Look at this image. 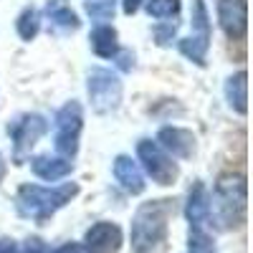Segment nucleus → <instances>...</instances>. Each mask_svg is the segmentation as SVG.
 Segmentation results:
<instances>
[{
  "label": "nucleus",
  "mask_w": 253,
  "mask_h": 253,
  "mask_svg": "<svg viewBox=\"0 0 253 253\" xmlns=\"http://www.w3.org/2000/svg\"><path fill=\"white\" fill-rule=\"evenodd\" d=\"M172 215L175 205L167 198L142 203L132 218V253H165Z\"/></svg>",
  "instance_id": "1"
},
{
  "label": "nucleus",
  "mask_w": 253,
  "mask_h": 253,
  "mask_svg": "<svg viewBox=\"0 0 253 253\" xmlns=\"http://www.w3.org/2000/svg\"><path fill=\"white\" fill-rule=\"evenodd\" d=\"M246 177L243 175H220L213 195H208V223L218 230H233L246 220Z\"/></svg>",
  "instance_id": "2"
},
{
  "label": "nucleus",
  "mask_w": 253,
  "mask_h": 253,
  "mask_svg": "<svg viewBox=\"0 0 253 253\" xmlns=\"http://www.w3.org/2000/svg\"><path fill=\"white\" fill-rule=\"evenodd\" d=\"M79 195V185L76 182H63L58 187H38V185H23L15 195V208L18 213L36 220V223H46L53 218L63 205H69Z\"/></svg>",
  "instance_id": "3"
},
{
  "label": "nucleus",
  "mask_w": 253,
  "mask_h": 253,
  "mask_svg": "<svg viewBox=\"0 0 253 253\" xmlns=\"http://www.w3.org/2000/svg\"><path fill=\"white\" fill-rule=\"evenodd\" d=\"M91 109L96 114H109L122 104V79L109 69H91L86 79Z\"/></svg>",
  "instance_id": "4"
},
{
  "label": "nucleus",
  "mask_w": 253,
  "mask_h": 253,
  "mask_svg": "<svg viewBox=\"0 0 253 253\" xmlns=\"http://www.w3.org/2000/svg\"><path fill=\"white\" fill-rule=\"evenodd\" d=\"M137 155H139V162H142V167H144V172L150 175L157 185L167 187V185H172V182L177 180L180 170H177L175 160L167 155L157 142L142 139V142L137 144Z\"/></svg>",
  "instance_id": "5"
},
{
  "label": "nucleus",
  "mask_w": 253,
  "mask_h": 253,
  "mask_svg": "<svg viewBox=\"0 0 253 253\" xmlns=\"http://www.w3.org/2000/svg\"><path fill=\"white\" fill-rule=\"evenodd\" d=\"M84 126V112L79 101H66L56 112V150L63 157H74L79 150V134Z\"/></svg>",
  "instance_id": "6"
},
{
  "label": "nucleus",
  "mask_w": 253,
  "mask_h": 253,
  "mask_svg": "<svg viewBox=\"0 0 253 253\" xmlns=\"http://www.w3.org/2000/svg\"><path fill=\"white\" fill-rule=\"evenodd\" d=\"M210 48V23H208V10L203 5V0L193 3V36H187L180 41V51L195 61L198 66H205V56Z\"/></svg>",
  "instance_id": "7"
},
{
  "label": "nucleus",
  "mask_w": 253,
  "mask_h": 253,
  "mask_svg": "<svg viewBox=\"0 0 253 253\" xmlns=\"http://www.w3.org/2000/svg\"><path fill=\"white\" fill-rule=\"evenodd\" d=\"M48 132V122L41 114H20L8 124V134L15 147V157L20 160L26 152H31V147Z\"/></svg>",
  "instance_id": "8"
},
{
  "label": "nucleus",
  "mask_w": 253,
  "mask_h": 253,
  "mask_svg": "<svg viewBox=\"0 0 253 253\" xmlns=\"http://www.w3.org/2000/svg\"><path fill=\"white\" fill-rule=\"evenodd\" d=\"M122 248V228L117 223L101 220L94 223L84 236V251L86 253H119Z\"/></svg>",
  "instance_id": "9"
},
{
  "label": "nucleus",
  "mask_w": 253,
  "mask_h": 253,
  "mask_svg": "<svg viewBox=\"0 0 253 253\" xmlns=\"http://www.w3.org/2000/svg\"><path fill=\"white\" fill-rule=\"evenodd\" d=\"M218 23L228 38H243L248 28V5L246 0H218Z\"/></svg>",
  "instance_id": "10"
},
{
  "label": "nucleus",
  "mask_w": 253,
  "mask_h": 253,
  "mask_svg": "<svg viewBox=\"0 0 253 253\" xmlns=\"http://www.w3.org/2000/svg\"><path fill=\"white\" fill-rule=\"evenodd\" d=\"M157 144L165 152H170L172 157L187 160L195 152V137L190 129H182V126H162L157 134Z\"/></svg>",
  "instance_id": "11"
},
{
  "label": "nucleus",
  "mask_w": 253,
  "mask_h": 253,
  "mask_svg": "<svg viewBox=\"0 0 253 253\" xmlns=\"http://www.w3.org/2000/svg\"><path fill=\"white\" fill-rule=\"evenodd\" d=\"M114 177H117V182L126 190L129 195H139V193H144V175H142V170L137 167V162L132 160V157H126V155H119L117 160H114Z\"/></svg>",
  "instance_id": "12"
},
{
  "label": "nucleus",
  "mask_w": 253,
  "mask_h": 253,
  "mask_svg": "<svg viewBox=\"0 0 253 253\" xmlns=\"http://www.w3.org/2000/svg\"><path fill=\"white\" fill-rule=\"evenodd\" d=\"M31 170L36 177L41 180H48V182H56L61 177L71 175L74 165L66 160V157H51V155H38L31 160Z\"/></svg>",
  "instance_id": "13"
},
{
  "label": "nucleus",
  "mask_w": 253,
  "mask_h": 253,
  "mask_svg": "<svg viewBox=\"0 0 253 253\" xmlns=\"http://www.w3.org/2000/svg\"><path fill=\"white\" fill-rule=\"evenodd\" d=\"M185 215L190 228H205L208 225V190L203 182H195L187 193V205H185Z\"/></svg>",
  "instance_id": "14"
},
{
  "label": "nucleus",
  "mask_w": 253,
  "mask_h": 253,
  "mask_svg": "<svg viewBox=\"0 0 253 253\" xmlns=\"http://www.w3.org/2000/svg\"><path fill=\"white\" fill-rule=\"evenodd\" d=\"M46 15H48L51 23L56 28H61V31H79V26H81L79 15L74 13V8L66 3V0H48L46 3Z\"/></svg>",
  "instance_id": "15"
},
{
  "label": "nucleus",
  "mask_w": 253,
  "mask_h": 253,
  "mask_svg": "<svg viewBox=\"0 0 253 253\" xmlns=\"http://www.w3.org/2000/svg\"><path fill=\"white\" fill-rule=\"evenodd\" d=\"M246 89H248L246 71H238V74H233L225 81V99L230 104V109H236L238 114L248 112V94H246Z\"/></svg>",
  "instance_id": "16"
},
{
  "label": "nucleus",
  "mask_w": 253,
  "mask_h": 253,
  "mask_svg": "<svg viewBox=\"0 0 253 253\" xmlns=\"http://www.w3.org/2000/svg\"><path fill=\"white\" fill-rule=\"evenodd\" d=\"M91 48L96 56L101 58H112L119 53V43H117V31L112 26H96L91 31Z\"/></svg>",
  "instance_id": "17"
},
{
  "label": "nucleus",
  "mask_w": 253,
  "mask_h": 253,
  "mask_svg": "<svg viewBox=\"0 0 253 253\" xmlns=\"http://www.w3.org/2000/svg\"><path fill=\"white\" fill-rule=\"evenodd\" d=\"M15 28H18V36L23 38V41H33V38L38 36V28H41V15H38V10L26 8L23 13L18 15Z\"/></svg>",
  "instance_id": "18"
},
{
  "label": "nucleus",
  "mask_w": 253,
  "mask_h": 253,
  "mask_svg": "<svg viewBox=\"0 0 253 253\" xmlns=\"http://www.w3.org/2000/svg\"><path fill=\"white\" fill-rule=\"evenodd\" d=\"M187 253H218L215 251V243L210 238L208 228H190V236H187Z\"/></svg>",
  "instance_id": "19"
},
{
  "label": "nucleus",
  "mask_w": 253,
  "mask_h": 253,
  "mask_svg": "<svg viewBox=\"0 0 253 253\" xmlns=\"http://www.w3.org/2000/svg\"><path fill=\"white\" fill-rule=\"evenodd\" d=\"M147 13L152 18H172L180 13V0H147Z\"/></svg>",
  "instance_id": "20"
},
{
  "label": "nucleus",
  "mask_w": 253,
  "mask_h": 253,
  "mask_svg": "<svg viewBox=\"0 0 253 253\" xmlns=\"http://www.w3.org/2000/svg\"><path fill=\"white\" fill-rule=\"evenodd\" d=\"M86 13L94 20H109L114 15V0H86Z\"/></svg>",
  "instance_id": "21"
},
{
  "label": "nucleus",
  "mask_w": 253,
  "mask_h": 253,
  "mask_svg": "<svg viewBox=\"0 0 253 253\" xmlns=\"http://www.w3.org/2000/svg\"><path fill=\"white\" fill-rule=\"evenodd\" d=\"M20 253H48V248H46V243L41 238H28Z\"/></svg>",
  "instance_id": "22"
},
{
  "label": "nucleus",
  "mask_w": 253,
  "mask_h": 253,
  "mask_svg": "<svg viewBox=\"0 0 253 253\" xmlns=\"http://www.w3.org/2000/svg\"><path fill=\"white\" fill-rule=\"evenodd\" d=\"M48 253H86V251L79 243H63V246H58L56 251H48Z\"/></svg>",
  "instance_id": "23"
},
{
  "label": "nucleus",
  "mask_w": 253,
  "mask_h": 253,
  "mask_svg": "<svg viewBox=\"0 0 253 253\" xmlns=\"http://www.w3.org/2000/svg\"><path fill=\"white\" fill-rule=\"evenodd\" d=\"M117 56H119V69L129 71V69L134 66V56H132L129 51H122V53H117Z\"/></svg>",
  "instance_id": "24"
},
{
  "label": "nucleus",
  "mask_w": 253,
  "mask_h": 253,
  "mask_svg": "<svg viewBox=\"0 0 253 253\" xmlns=\"http://www.w3.org/2000/svg\"><path fill=\"white\" fill-rule=\"evenodd\" d=\"M144 3V0H122V8H124V13L126 15H132V13H137L139 10V5Z\"/></svg>",
  "instance_id": "25"
},
{
  "label": "nucleus",
  "mask_w": 253,
  "mask_h": 253,
  "mask_svg": "<svg viewBox=\"0 0 253 253\" xmlns=\"http://www.w3.org/2000/svg\"><path fill=\"white\" fill-rule=\"evenodd\" d=\"M0 253H18V248H15V243H13V241L0 238Z\"/></svg>",
  "instance_id": "26"
},
{
  "label": "nucleus",
  "mask_w": 253,
  "mask_h": 253,
  "mask_svg": "<svg viewBox=\"0 0 253 253\" xmlns=\"http://www.w3.org/2000/svg\"><path fill=\"white\" fill-rule=\"evenodd\" d=\"M3 177H5V160L0 155V182H3Z\"/></svg>",
  "instance_id": "27"
}]
</instances>
